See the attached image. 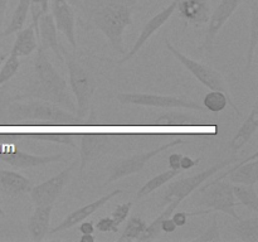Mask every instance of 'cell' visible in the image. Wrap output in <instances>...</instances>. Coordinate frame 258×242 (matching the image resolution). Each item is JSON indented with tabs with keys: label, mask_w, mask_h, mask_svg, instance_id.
<instances>
[{
	"label": "cell",
	"mask_w": 258,
	"mask_h": 242,
	"mask_svg": "<svg viewBox=\"0 0 258 242\" xmlns=\"http://www.w3.org/2000/svg\"><path fill=\"white\" fill-rule=\"evenodd\" d=\"M139 0H71L76 20L85 30H100L116 53L125 54L123 32L133 24Z\"/></svg>",
	"instance_id": "cell-1"
},
{
	"label": "cell",
	"mask_w": 258,
	"mask_h": 242,
	"mask_svg": "<svg viewBox=\"0 0 258 242\" xmlns=\"http://www.w3.org/2000/svg\"><path fill=\"white\" fill-rule=\"evenodd\" d=\"M25 98L48 101L76 113V103L70 93L67 81L55 70L42 47L37 48V55L33 62L32 76L27 88L20 95H15V101Z\"/></svg>",
	"instance_id": "cell-2"
},
{
	"label": "cell",
	"mask_w": 258,
	"mask_h": 242,
	"mask_svg": "<svg viewBox=\"0 0 258 242\" xmlns=\"http://www.w3.org/2000/svg\"><path fill=\"white\" fill-rule=\"evenodd\" d=\"M19 102L13 101L8 105V117L10 121H44L50 125H81L83 124L75 113L64 110L60 106L37 98H25Z\"/></svg>",
	"instance_id": "cell-3"
},
{
	"label": "cell",
	"mask_w": 258,
	"mask_h": 242,
	"mask_svg": "<svg viewBox=\"0 0 258 242\" xmlns=\"http://www.w3.org/2000/svg\"><path fill=\"white\" fill-rule=\"evenodd\" d=\"M62 58L67 66L70 87L77 101L75 115L81 120H85L92 107V98L97 88V81L93 73L78 59L77 52L68 53L67 50L62 49Z\"/></svg>",
	"instance_id": "cell-4"
},
{
	"label": "cell",
	"mask_w": 258,
	"mask_h": 242,
	"mask_svg": "<svg viewBox=\"0 0 258 242\" xmlns=\"http://www.w3.org/2000/svg\"><path fill=\"white\" fill-rule=\"evenodd\" d=\"M238 160V158L232 156V158L218 161V163H216L214 165H212L211 168L206 169V170L201 171V173L196 174V175L185 176V178L171 182V183L166 187L165 191H164L160 207L170 204L171 207H174V208L176 209L186 197L190 196L193 192H196L197 189H198L204 182L208 180L212 175H214L216 173L221 171L222 169H224L228 165H232V164H234Z\"/></svg>",
	"instance_id": "cell-5"
},
{
	"label": "cell",
	"mask_w": 258,
	"mask_h": 242,
	"mask_svg": "<svg viewBox=\"0 0 258 242\" xmlns=\"http://www.w3.org/2000/svg\"><path fill=\"white\" fill-rule=\"evenodd\" d=\"M197 192L199 197H197L196 203L199 206H206L212 211L223 212L234 219H239V216L236 212V207L239 206L233 194V186L231 182L223 179H213L206 183L204 182Z\"/></svg>",
	"instance_id": "cell-6"
},
{
	"label": "cell",
	"mask_w": 258,
	"mask_h": 242,
	"mask_svg": "<svg viewBox=\"0 0 258 242\" xmlns=\"http://www.w3.org/2000/svg\"><path fill=\"white\" fill-rule=\"evenodd\" d=\"M116 100L122 105H136L146 106V107H158L164 110H186L207 112L206 107L199 105L197 101L190 100L180 96H168L156 95V93H144V92H120L116 95Z\"/></svg>",
	"instance_id": "cell-7"
},
{
	"label": "cell",
	"mask_w": 258,
	"mask_h": 242,
	"mask_svg": "<svg viewBox=\"0 0 258 242\" xmlns=\"http://www.w3.org/2000/svg\"><path fill=\"white\" fill-rule=\"evenodd\" d=\"M186 143H190V139H189L188 136H178V138L173 139V140L168 141L166 144L158 146V148L153 149V150L134 154V155L127 156V158L120 159V160L116 161L115 165L111 168L110 176H108L107 180H106L105 186L113 183V182L116 180H120V179L125 178V176L140 173V171L145 168L146 164H148L151 159L155 158L156 155L169 150V149L174 148V146L181 145V144Z\"/></svg>",
	"instance_id": "cell-8"
},
{
	"label": "cell",
	"mask_w": 258,
	"mask_h": 242,
	"mask_svg": "<svg viewBox=\"0 0 258 242\" xmlns=\"http://www.w3.org/2000/svg\"><path fill=\"white\" fill-rule=\"evenodd\" d=\"M166 48H168L169 52L202 83V85L206 86L209 90H217L222 91V92L229 95L228 87H227L226 82L222 78V76L217 72L216 70H213L212 67H209L208 65H204V63L198 62V60H194L191 58H189L188 55H185L184 53H181L178 48L174 47L170 42H169L168 38L165 37L164 39Z\"/></svg>",
	"instance_id": "cell-9"
},
{
	"label": "cell",
	"mask_w": 258,
	"mask_h": 242,
	"mask_svg": "<svg viewBox=\"0 0 258 242\" xmlns=\"http://www.w3.org/2000/svg\"><path fill=\"white\" fill-rule=\"evenodd\" d=\"M76 165H77V161H73L71 165L63 169L57 175L52 176V178L43 182V183L32 187L29 189V193L33 204L34 206H50L52 204L53 206L54 202L58 199V197H59V194L64 189V187L70 182Z\"/></svg>",
	"instance_id": "cell-10"
},
{
	"label": "cell",
	"mask_w": 258,
	"mask_h": 242,
	"mask_svg": "<svg viewBox=\"0 0 258 242\" xmlns=\"http://www.w3.org/2000/svg\"><path fill=\"white\" fill-rule=\"evenodd\" d=\"M178 2L179 0H173L168 7L164 8L163 10H160L158 14L154 15L153 18H150V19L145 23V25H144L143 29H141L140 35H139L138 39H136L135 44L133 45V48H131L128 52H126L125 54H123V57L118 60L117 65H125V63L130 62V60L140 52L141 48H143L144 45L148 43V40L151 38V35L155 34V33L158 32L169 19H170L171 15L175 13Z\"/></svg>",
	"instance_id": "cell-11"
},
{
	"label": "cell",
	"mask_w": 258,
	"mask_h": 242,
	"mask_svg": "<svg viewBox=\"0 0 258 242\" xmlns=\"http://www.w3.org/2000/svg\"><path fill=\"white\" fill-rule=\"evenodd\" d=\"M246 0H221L213 13H211V17L208 20V28H207L206 38L202 44L201 49L206 52H212L217 35L221 32L222 28L224 27L229 18L233 15V13L238 9L239 5Z\"/></svg>",
	"instance_id": "cell-12"
},
{
	"label": "cell",
	"mask_w": 258,
	"mask_h": 242,
	"mask_svg": "<svg viewBox=\"0 0 258 242\" xmlns=\"http://www.w3.org/2000/svg\"><path fill=\"white\" fill-rule=\"evenodd\" d=\"M49 5L55 28L67 38L73 52H77L75 9L67 0H49Z\"/></svg>",
	"instance_id": "cell-13"
},
{
	"label": "cell",
	"mask_w": 258,
	"mask_h": 242,
	"mask_svg": "<svg viewBox=\"0 0 258 242\" xmlns=\"http://www.w3.org/2000/svg\"><path fill=\"white\" fill-rule=\"evenodd\" d=\"M80 171L82 173L90 163L106 153L112 143L108 134H82L80 135Z\"/></svg>",
	"instance_id": "cell-14"
},
{
	"label": "cell",
	"mask_w": 258,
	"mask_h": 242,
	"mask_svg": "<svg viewBox=\"0 0 258 242\" xmlns=\"http://www.w3.org/2000/svg\"><path fill=\"white\" fill-rule=\"evenodd\" d=\"M122 193H125V191H123V189H115V191H112V192H108L107 194L102 196L101 198L96 199V201L91 202V203L86 204V206L75 209V211L71 212L70 214H67V217H66L62 222H59V224H58V226H55L54 228L49 229V233H52V234L59 233V232L67 231V229L77 226V224H80L82 221L87 219V217L92 216L95 212H97L101 207L105 206L108 201H111V199L115 198L116 196H118V194H122Z\"/></svg>",
	"instance_id": "cell-15"
},
{
	"label": "cell",
	"mask_w": 258,
	"mask_h": 242,
	"mask_svg": "<svg viewBox=\"0 0 258 242\" xmlns=\"http://www.w3.org/2000/svg\"><path fill=\"white\" fill-rule=\"evenodd\" d=\"M62 154H52V155H34L27 151H22L17 148H9L0 151V160L18 169L34 168V166L47 165L62 160Z\"/></svg>",
	"instance_id": "cell-16"
},
{
	"label": "cell",
	"mask_w": 258,
	"mask_h": 242,
	"mask_svg": "<svg viewBox=\"0 0 258 242\" xmlns=\"http://www.w3.org/2000/svg\"><path fill=\"white\" fill-rule=\"evenodd\" d=\"M258 153L252 154L251 156L246 158L244 160H238V164L228 170L223 171L218 178L226 179L234 184H246V186H256L258 180Z\"/></svg>",
	"instance_id": "cell-17"
},
{
	"label": "cell",
	"mask_w": 258,
	"mask_h": 242,
	"mask_svg": "<svg viewBox=\"0 0 258 242\" xmlns=\"http://www.w3.org/2000/svg\"><path fill=\"white\" fill-rule=\"evenodd\" d=\"M175 12L185 24L202 25L208 23L211 4L209 0H179Z\"/></svg>",
	"instance_id": "cell-18"
},
{
	"label": "cell",
	"mask_w": 258,
	"mask_h": 242,
	"mask_svg": "<svg viewBox=\"0 0 258 242\" xmlns=\"http://www.w3.org/2000/svg\"><path fill=\"white\" fill-rule=\"evenodd\" d=\"M38 40L40 42V47L43 49H50L59 60H62V49L63 47L58 40L57 28H55L54 20L50 13H45L40 17L38 23Z\"/></svg>",
	"instance_id": "cell-19"
},
{
	"label": "cell",
	"mask_w": 258,
	"mask_h": 242,
	"mask_svg": "<svg viewBox=\"0 0 258 242\" xmlns=\"http://www.w3.org/2000/svg\"><path fill=\"white\" fill-rule=\"evenodd\" d=\"M53 206H35L34 211L30 214L27 222V228L32 236L33 241H42L49 233L50 216Z\"/></svg>",
	"instance_id": "cell-20"
},
{
	"label": "cell",
	"mask_w": 258,
	"mask_h": 242,
	"mask_svg": "<svg viewBox=\"0 0 258 242\" xmlns=\"http://www.w3.org/2000/svg\"><path fill=\"white\" fill-rule=\"evenodd\" d=\"M30 188L32 182L27 176L18 171L0 169V192L7 196H20Z\"/></svg>",
	"instance_id": "cell-21"
},
{
	"label": "cell",
	"mask_w": 258,
	"mask_h": 242,
	"mask_svg": "<svg viewBox=\"0 0 258 242\" xmlns=\"http://www.w3.org/2000/svg\"><path fill=\"white\" fill-rule=\"evenodd\" d=\"M258 129V102L256 101L253 108L249 112L248 117L243 121L241 128L236 133L231 141V150L233 154H237L249 140Z\"/></svg>",
	"instance_id": "cell-22"
},
{
	"label": "cell",
	"mask_w": 258,
	"mask_h": 242,
	"mask_svg": "<svg viewBox=\"0 0 258 242\" xmlns=\"http://www.w3.org/2000/svg\"><path fill=\"white\" fill-rule=\"evenodd\" d=\"M38 48V38L33 24L30 23L27 28H23L17 32V38L10 49V54L17 57L30 55Z\"/></svg>",
	"instance_id": "cell-23"
},
{
	"label": "cell",
	"mask_w": 258,
	"mask_h": 242,
	"mask_svg": "<svg viewBox=\"0 0 258 242\" xmlns=\"http://www.w3.org/2000/svg\"><path fill=\"white\" fill-rule=\"evenodd\" d=\"M228 103L233 107L234 112H236L239 117H242V112L239 111V108L237 107L236 103L232 101L231 96L222 92V91L211 90L203 98V106L206 107V110L214 113H218L221 112V111H223L224 108L228 106Z\"/></svg>",
	"instance_id": "cell-24"
},
{
	"label": "cell",
	"mask_w": 258,
	"mask_h": 242,
	"mask_svg": "<svg viewBox=\"0 0 258 242\" xmlns=\"http://www.w3.org/2000/svg\"><path fill=\"white\" fill-rule=\"evenodd\" d=\"M29 7L30 0H19L18 2L14 12H13L12 18H10L9 24L5 28L4 32H3L4 37H9V35L14 34V33L19 32L20 29L24 28L28 18V13H29Z\"/></svg>",
	"instance_id": "cell-25"
},
{
	"label": "cell",
	"mask_w": 258,
	"mask_h": 242,
	"mask_svg": "<svg viewBox=\"0 0 258 242\" xmlns=\"http://www.w3.org/2000/svg\"><path fill=\"white\" fill-rule=\"evenodd\" d=\"M201 118L194 117L193 115H188L181 111H168L161 113L155 120V124L159 126H186V125H199Z\"/></svg>",
	"instance_id": "cell-26"
},
{
	"label": "cell",
	"mask_w": 258,
	"mask_h": 242,
	"mask_svg": "<svg viewBox=\"0 0 258 242\" xmlns=\"http://www.w3.org/2000/svg\"><path fill=\"white\" fill-rule=\"evenodd\" d=\"M183 173V170H174V169H169V170L163 171V173L158 174L154 178H151L150 180L146 182L143 187L138 191L136 193V199H143L146 196H149L150 193L155 192L156 189H159L160 187H163L164 184H166L168 182H170L171 179H174L175 176H178L179 174Z\"/></svg>",
	"instance_id": "cell-27"
},
{
	"label": "cell",
	"mask_w": 258,
	"mask_h": 242,
	"mask_svg": "<svg viewBox=\"0 0 258 242\" xmlns=\"http://www.w3.org/2000/svg\"><path fill=\"white\" fill-rule=\"evenodd\" d=\"M258 45V5L254 0L251 8V18H249V35H248V50H247L246 68L248 70L254 59Z\"/></svg>",
	"instance_id": "cell-28"
},
{
	"label": "cell",
	"mask_w": 258,
	"mask_h": 242,
	"mask_svg": "<svg viewBox=\"0 0 258 242\" xmlns=\"http://www.w3.org/2000/svg\"><path fill=\"white\" fill-rule=\"evenodd\" d=\"M233 194L238 204L247 207L252 212H258V194L254 186H246V184H236L233 186Z\"/></svg>",
	"instance_id": "cell-29"
},
{
	"label": "cell",
	"mask_w": 258,
	"mask_h": 242,
	"mask_svg": "<svg viewBox=\"0 0 258 242\" xmlns=\"http://www.w3.org/2000/svg\"><path fill=\"white\" fill-rule=\"evenodd\" d=\"M233 231L238 239L243 242H258V217L247 219H237Z\"/></svg>",
	"instance_id": "cell-30"
},
{
	"label": "cell",
	"mask_w": 258,
	"mask_h": 242,
	"mask_svg": "<svg viewBox=\"0 0 258 242\" xmlns=\"http://www.w3.org/2000/svg\"><path fill=\"white\" fill-rule=\"evenodd\" d=\"M146 222L144 221L141 217L134 216L131 217L127 221V224L123 228L122 233L118 237V242H130L135 241V239H139V237L141 236L144 231L146 228Z\"/></svg>",
	"instance_id": "cell-31"
},
{
	"label": "cell",
	"mask_w": 258,
	"mask_h": 242,
	"mask_svg": "<svg viewBox=\"0 0 258 242\" xmlns=\"http://www.w3.org/2000/svg\"><path fill=\"white\" fill-rule=\"evenodd\" d=\"M19 57L13 54H9V57H7V59L0 66V87L17 75L18 70H19Z\"/></svg>",
	"instance_id": "cell-32"
},
{
	"label": "cell",
	"mask_w": 258,
	"mask_h": 242,
	"mask_svg": "<svg viewBox=\"0 0 258 242\" xmlns=\"http://www.w3.org/2000/svg\"><path fill=\"white\" fill-rule=\"evenodd\" d=\"M49 10V0H30L29 12L32 14V24L38 38V23L40 17Z\"/></svg>",
	"instance_id": "cell-33"
},
{
	"label": "cell",
	"mask_w": 258,
	"mask_h": 242,
	"mask_svg": "<svg viewBox=\"0 0 258 242\" xmlns=\"http://www.w3.org/2000/svg\"><path fill=\"white\" fill-rule=\"evenodd\" d=\"M37 139L42 141H48V143L63 144V145L72 146V148L76 146V135H73V134H39V135H37Z\"/></svg>",
	"instance_id": "cell-34"
},
{
	"label": "cell",
	"mask_w": 258,
	"mask_h": 242,
	"mask_svg": "<svg viewBox=\"0 0 258 242\" xmlns=\"http://www.w3.org/2000/svg\"><path fill=\"white\" fill-rule=\"evenodd\" d=\"M222 241L221 233H219L218 227V219L217 216L213 217L212 219V224L201 234V236L196 237L191 239V242H219Z\"/></svg>",
	"instance_id": "cell-35"
},
{
	"label": "cell",
	"mask_w": 258,
	"mask_h": 242,
	"mask_svg": "<svg viewBox=\"0 0 258 242\" xmlns=\"http://www.w3.org/2000/svg\"><path fill=\"white\" fill-rule=\"evenodd\" d=\"M131 208H133V202H125V203L117 204L116 208L113 209L112 214H111V218L115 221L117 226H120L121 223H123L127 219Z\"/></svg>",
	"instance_id": "cell-36"
},
{
	"label": "cell",
	"mask_w": 258,
	"mask_h": 242,
	"mask_svg": "<svg viewBox=\"0 0 258 242\" xmlns=\"http://www.w3.org/2000/svg\"><path fill=\"white\" fill-rule=\"evenodd\" d=\"M95 229H97L101 233H107V232H118V226L115 223L111 217H102V218L98 219L97 224H96Z\"/></svg>",
	"instance_id": "cell-37"
},
{
	"label": "cell",
	"mask_w": 258,
	"mask_h": 242,
	"mask_svg": "<svg viewBox=\"0 0 258 242\" xmlns=\"http://www.w3.org/2000/svg\"><path fill=\"white\" fill-rule=\"evenodd\" d=\"M170 217H171V219L174 221V223L176 224V227H183V226H185L186 222H188L189 214H188V212H183V211L175 212L174 211L173 213H171Z\"/></svg>",
	"instance_id": "cell-38"
},
{
	"label": "cell",
	"mask_w": 258,
	"mask_h": 242,
	"mask_svg": "<svg viewBox=\"0 0 258 242\" xmlns=\"http://www.w3.org/2000/svg\"><path fill=\"white\" fill-rule=\"evenodd\" d=\"M176 228H178V227L174 223L171 217H166V218H163L160 221V231L164 232V233H171V232L175 231Z\"/></svg>",
	"instance_id": "cell-39"
},
{
	"label": "cell",
	"mask_w": 258,
	"mask_h": 242,
	"mask_svg": "<svg viewBox=\"0 0 258 242\" xmlns=\"http://www.w3.org/2000/svg\"><path fill=\"white\" fill-rule=\"evenodd\" d=\"M13 101H15V96H10L2 86L0 87V110H7L8 105Z\"/></svg>",
	"instance_id": "cell-40"
},
{
	"label": "cell",
	"mask_w": 258,
	"mask_h": 242,
	"mask_svg": "<svg viewBox=\"0 0 258 242\" xmlns=\"http://www.w3.org/2000/svg\"><path fill=\"white\" fill-rule=\"evenodd\" d=\"M201 159H191L189 156H181L180 159V169L181 170H188V169H191L193 166L198 165Z\"/></svg>",
	"instance_id": "cell-41"
},
{
	"label": "cell",
	"mask_w": 258,
	"mask_h": 242,
	"mask_svg": "<svg viewBox=\"0 0 258 242\" xmlns=\"http://www.w3.org/2000/svg\"><path fill=\"white\" fill-rule=\"evenodd\" d=\"M181 154L179 153H174L169 156L168 161H169V169H174V170H181L180 169V159H181Z\"/></svg>",
	"instance_id": "cell-42"
},
{
	"label": "cell",
	"mask_w": 258,
	"mask_h": 242,
	"mask_svg": "<svg viewBox=\"0 0 258 242\" xmlns=\"http://www.w3.org/2000/svg\"><path fill=\"white\" fill-rule=\"evenodd\" d=\"M81 233H93L95 232V226H93L92 222H81L80 227H78Z\"/></svg>",
	"instance_id": "cell-43"
},
{
	"label": "cell",
	"mask_w": 258,
	"mask_h": 242,
	"mask_svg": "<svg viewBox=\"0 0 258 242\" xmlns=\"http://www.w3.org/2000/svg\"><path fill=\"white\" fill-rule=\"evenodd\" d=\"M8 2H9V0H0V25H2L3 19H4L5 12H7Z\"/></svg>",
	"instance_id": "cell-44"
},
{
	"label": "cell",
	"mask_w": 258,
	"mask_h": 242,
	"mask_svg": "<svg viewBox=\"0 0 258 242\" xmlns=\"http://www.w3.org/2000/svg\"><path fill=\"white\" fill-rule=\"evenodd\" d=\"M81 242H95L96 237L93 236V233H82V236L80 237Z\"/></svg>",
	"instance_id": "cell-45"
},
{
	"label": "cell",
	"mask_w": 258,
	"mask_h": 242,
	"mask_svg": "<svg viewBox=\"0 0 258 242\" xmlns=\"http://www.w3.org/2000/svg\"><path fill=\"white\" fill-rule=\"evenodd\" d=\"M5 59H7V54H5V53L0 49V66L3 65V62H4Z\"/></svg>",
	"instance_id": "cell-46"
},
{
	"label": "cell",
	"mask_w": 258,
	"mask_h": 242,
	"mask_svg": "<svg viewBox=\"0 0 258 242\" xmlns=\"http://www.w3.org/2000/svg\"><path fill=\"white\" fill-rule=\"evenodd\" d=\"M0 216H2V217H5V212H4V211H3L2 206H0Z\"/></svg>",
	"instance_id": "cell-47"
}]
</instances>
